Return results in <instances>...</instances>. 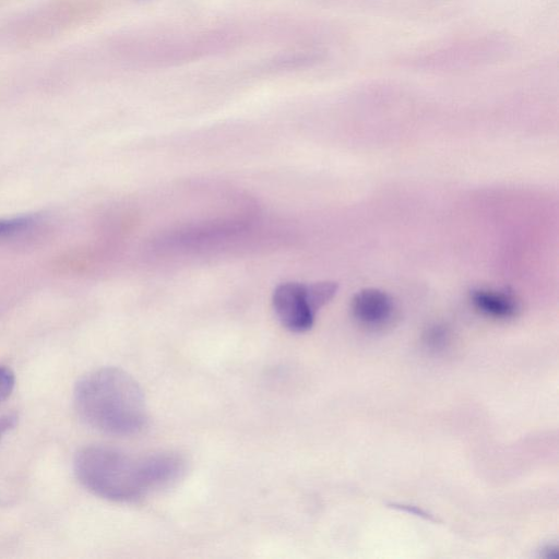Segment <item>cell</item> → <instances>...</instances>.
Wrapping results in <instances>:
<instances>
[{
    "instance_id": "cell-3",
    "label": "cell",
    "mask_w": 559,
    "mask_h": 559,
    "mask_svg": "<svg viewBox=\"0 0 559 559\" xmlns=\"http://www.w3.org/2000/svg\"><path fill=\"white\" fill-rule=\"evenodd\" d=\"M272 304L280 322L292 332H306L314 323L319 310L312 299L309 284L286 282L273 293Z\"/></svg>"
},
{
    "instance_id": "cell-4",
    "label": "cell",
    "mask_w": 559,
    "mask_h": 559,
    "mask_svg": "<svg viewBox=\"0 0 559 559\" xmlns=\"http://www.w3.org/2000/svg\"><path fill=\"white\" fill-rule=\"evenodd\" d=\"M355 319L368 328H382L393 317L394 304L385 292L378 288H364L352 300Z\"/></svg>"
},
{
    "instance_id": "cell-10",
    "label": "cell",
    "mask_w": 559,
    "mask_h": 559,
    "mask_svg": "<svg viewBox=\"0 0 559 559\" xmlns=\"http://www.w3.org/2000/svg\"><path fill=\"white\" fill-rule=\"evenodd\" d=\"M17 416L15 414H5L0 417V441L16 424Z\"/></svg>"
},
{
    "instance_id": "cell-11",
    "label": "cell",
    "mask_w": 559,
    "mask_h": 559,
    "mask_svg": "<svg viewBox=\"0 0 559 559\" xmlns=\"http://www.w3.org/2000/svg\"><path fill=\"white\" fill-rule=\"evenodd\" d=\"M559 549L556 544H548L540 550V557L545 559H557Z\"/></svg>"
},
{
    "instance_id": "cell-2",
    "label": "cell",
    "mask_w": 559,
    "mask_h": 559,
    "mask_svg": "<svg viewBox=\"0 0 559 559\" xmlns=\"http://www.w3.org/2000/svg\"><path fill=\"white\" fill-rule=\"evenodd\" d=\"M74 474L94 495L116 502H131L152 491L146 456L134 457L120 450L91 445L74 457Z\"/></svg>"
},
{
    "instance_id": "cell-9",
    "label": "cell",
    "mask_w": 559,
    "mask_h": 559,
    "mask_svg": "<svg viewBox=\"0 0 559 559\" xmlns=\"http://www.w3.org/2000/svg\"><path fill=\"white\" fill-rule=\"evenodd\" d=\"M388 506L392 509L413 514L429 522H438V520L431 513L413 504L391 502Z\"/></svg>"
},
{
    "instance_id": "cell-7",
    "label": "cell",
    "mask_w": 559,
    "mask_h": 559,
    "mask_svg": "<svg viewBox=\"0 0 559 559\" xmlns=\"http://www.w3.org/2000/svg\"><path fill=\"white\" fill-rule=\"evenodd\" d=\"M449 331L442 324H432L424 333V343L429 349L442 350L449 343Z\"/></svg>"
},
{
    "instance_id": "cell-8",
    "label": "cell",
    "mask_w": 559,
    "mask_h": 559,
    "mask_svg": "<svg viewBox=\"0 0 559 559\" xmlns=\"http://www.w3.org/2000/svg\"><path fill=\"white\" fill-rule=\"evenodd\" d=\"M14 374L5 367L0 366V404L4 402L14 388Z\"/></svg>"
},
{
    "instance_id": "cell-5",
    "label": "cell",
    "mask_w": 559,
    "mask_h": 559,
    "mask_svg": "<svg viewBox=\"0 0 559 559\" xmlns=\"http://www.w3.org/2000/svg\"><path fill=\"white\" fill-rule=\"evenodd\" d=\"M472 304L477 310L496 319H510L518 314L520 305L508 290L474 288L469 293Z\"/></svg>"
},
{
    "instance_id": "cell-6",
    "label": "cell",
    "mask_w": 559,
    "mask_h": 559,
    "mask_svg": "<svg viewBox=\"0 0 559 559\" xmlns=\"http://www.w3.org/2000/svg\"><path fill=\"white\" fill-rule=\"evenodd\" d=\"M35 224L36 217L32 215L0 218V240L24 233Z\"/></svg>"
},
{
    "instance_id": "cell-1",
    "label": "cell",
    "mask_w": 559,
    "mask_h": 559,
    "mask_svg": "<svg viewBox=\"0 0 559 559\" xmlns=\"http://www.w3.org/2000/svg\"><path fill=\"white\" fill-rule=\"evenodd\" d=\"M74 407L90 427L112 436H132L147 423L144 392L122 369L104 367L82 377L74 389Z\"/></svg>"
}]
</instances>
